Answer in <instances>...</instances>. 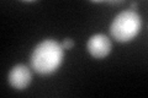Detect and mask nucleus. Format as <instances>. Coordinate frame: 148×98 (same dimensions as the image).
Returning a JSON list of instances; mask_svg holds the SVG:
<instances>
[{"label": "nucleus", "mask_w": 148, "mask_h": 98, "mask_svg": "<svg viewBox=\"0 0 148 98\" xmlns=\"http://www.w3.org/2000/svg\"><path fill=\"white\" fill-rule=\"evenodd\" d=\"M64 52L62 45L54 39H45L36 45L31 55V66L41 75L56 71L62 64Z\"/></svg>", "instance_id": "obj_1"}, {"label": "nucleus", "mask_w": 148, "mask_h": 98, "mask_svg": "<svg viewBox=\"0 0 148 98\" xmlns=\"http://www.w3.org/2000/svg\"><path fill=\"white\" fill-rule=\"evenodd\" d=\"M142 20L138 14L132 10L121 11L114 18L110 26V33L117 42H128L140 32Z\"/></svg>", "instance_id": "obj_2"}, {"label": "nucleus", "mask_w": 148, "mask_h": 98, "mask_svg": "<svg viewBox=\"0 0 148 98\" xmlns=\"http://www.w3.org/2000/svg\"><path fill=\"white\" fill-rule=\"evenodd\" d=\"M88 50L94 58H105L111 50V41L105 34H94L88 41Z\"/></svg>", "instance_id": "obj_3"}, {"label": "nucleus", "mask_w": 148, "mask_h": 98, "mask_svg": "<svg viewBox=\"0 0 148 98\" xmlns=\"http://www.w3.org/2000/svg\"><path fill=\"white\" fill-rule=\"evenodd\" d=\"M31 71L26 65H16L9 72V82L16 90H24L31 82Z\"/></svg>", "instance_id": "obj_4"}, {"label": "nucleus", "mask_w": 148, "mask_h": 98, "mask_svg": "<svg viewBox=\"0 0 148 98\" xmlns=\"http://www.w3.org/2000/svg\"><path fill=\"white\" fill-rule=\"evenodd\" d=\"M61 45H62L63 49H71L72 47L74 45V42H73L71 38H66V39L63 41V43H62Z\"/></svg>", "instance_id": "obj_5"}]
</instances>
